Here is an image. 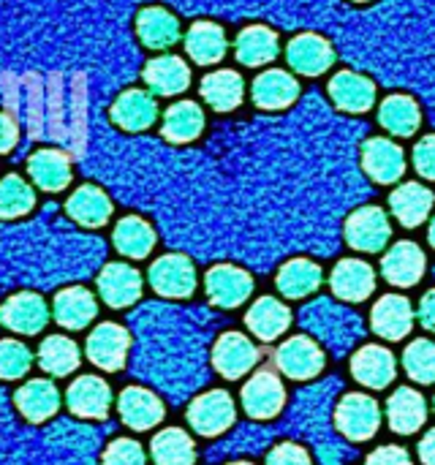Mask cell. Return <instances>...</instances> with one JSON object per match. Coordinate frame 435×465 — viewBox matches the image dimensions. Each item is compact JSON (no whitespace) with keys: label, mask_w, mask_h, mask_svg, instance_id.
<instances>
[{"label":"cell","mask_w":435,"mask_h":465,"mask_svg":"<svg viewBox=\"0 0 435 465\" xmlns=\"http://www.w3.org/2000/svg\"><path fill=\"white\" fill-rule=\"evenodd\" d=\"M14 403H16V411L27 422H46L60 409V392H57L54 381H49V379H33V381H27L25 387L16 390Z\"/></svg>","instance_id":"obj_23"},{"label":"cell","mask_w":435,"mask_h":465,"mask_svg":"<svg viewBox=\"0 0 435 465\" xmlns=\"http://www.w3.org/2000/svg\"><path fill=\"white\" fill-rule=\"evenodd\" d=\"M414 166L425 180H435V134L425 136L414 147Z\"/></svg>","instance_id":"obj_45"},{"label":"cell","mask_w":435,"mask_h":465,"mask_svg":"<svg viewBox=\"0 0 435 465\" xmlns=\"http://www.w3.org/2000/svg\"><path fill=\"white\" fill-rule=\"evenodd\" d=\"M403 365H406V373L420 381V384H433L435 381V343L433 341H414L406 354H403Z\"/></svg>","instance_id":"obj_42"},{"label":"cell","mask_w":435,"mask_h":465,"mask_svg":"<svg viewBox=\"0 0 435 465\" xmlns=\"http://www.w3.org/2000/svg\"><path fill=\"white\" fill-rule=\"evenodd\" d=\"M387 420H390V428L400 436H411L417 433L425 420H428V406H425V398L417 392V390H409V387H400L390 403H387Z\"/></svg>","instance_id":"obj_31"},{"label":"cell","mask_w":435,"mask_h":465,"mask_svg":"<svg viewBox=\"0 0 435 465\" xmlns=\"http://www.w3.org/2000/svg\"><path fill=\"white\" fill-rule=\"evenodd\" d=\"M150 286L161 294V297H191V292L196 289V270L193 262L183 253H166L161 256L153 267H150Z\"/></svg>","instance_id":"obj_4"},{"label":"cell","mask_w":435,"mask_h":465,"mask_svg":"<svg viewBox=\"0 0 435 465\" xmlns=\"http://www.w3.org/2000/svg\"><path fill=\"white\" fill-rule=\"evenodd\" d=\"M425 267H428V259H425L422 248L417 242H409V240L395 242V248H390V253L381 262L384 278L400 289L417 286L425 275Z\"/></svg>","instance_id":"obj_15"},{"label":"cell","mask_w":435,"mask_h":465,"mask_svg":"<svg viewBox=\"0 0 435 465\" xmlns=\"http://www.w3.org/2000/svg\"><path fill=\"white\" fill-rule=\"evenodd\" d=\"M153 463L155 465H193L196 460V447L191 436L180 428H166L155 436L150 447Z\"/></svg>","instance_id":"obj_40"},{"label":"cell","mask_w":435,"mask_h":465,"mask_svg":"<svg viewBox=\"0 0 435 465\" xmlns=\"http://www.w3.org/2000/svg\"><path fill=\"white\" fill-rule=\"evenodd\" d=\"M330 95L332 101L343 109V112H354L362 114L373 106L376 101V87L368 76L357 74V71H341L332 76L330 82Z\"/></svg>","instance_id":"obj_25"},{"label":"cell","mask_w":435,"mask_h":465,"mask_svg":"<svg viewBox=\"0 0 435 465\" xmlns=\"http://www.w3.org/2000/svg\"><path fill=\"white\" fill-rule=\"evenodd\" d=\"M202 90V98L215 109V112H232L242 104V95H245V82L237 71L232 68H221V71H213L202 79L199 84Z\"/></svg>","instance_id":"obj_32"},{"label":"cell","mask_w":435,"mask_h":465,"mask_svg":"<svg viewBox=\"0 0 435 465\" xmlns=\"http://www.w3.org/2000/svg\"><path fill=\"white\" fill-rule=\"evenodd\" d=\"M232 465H251V463H232Z\"/></svg>","instance_id":"obj_53"},{"label":"cell","mask_w":435,"mask_h":465,"mask_svg":"<svg viewBox=\"0 0 435 465\" xmlns=\"http://www.w3.org/2000/svg\"><path fill=\"white\" fill-rule=\"evenodd\" d=\"M286 406V390L272 371H259L242 387V409L253 420H272Z\"/></svg>","instance_id":"obj_8"},{"label":"cell","mask_w":435,"mask_h":465,"mask_svg":"<svg viewBox=\"0 0 435 465\" xmlns=\"http://www.w3.org/2000/svg\"><path fill=\"white\" fill-rule=\"evenodd\" d=\"M390 234H392V226L381 207H360L346 223L349 245L365 253L381 251L390 242Z\"/></svg>","instance_id":"obj_9"},{"label":"cell","mask_w":435,"mask_h":465,"mask_svg":"<svg viewBox=\"0 0 435 465\" xmlns=\"http://www.w3.org/2000/svg\"><path fill=\"white\" fill-rule=\"evenodd\" d=\"M379 120H381V125L390 134H395V136H411L420 128V123H422V112H420V106H417V101L411 95L398 93V95H390L381 104Z\"/></svg>","instance_id":"obj_38"},{"label":"cell","mask_w":435,"mask_h":465,"mask_svg":"<svg viewBox=\"0 0 435 465\" xmlns=\"http://www.w3.org/2000/svg\"><path fill=\"white\" fill-rule=\"evenodd\" d=\"M65 406L74 417L104 420L112 406V390L98 376H79L65 390Z\"/></svg>","instance_id":"obj_10"},{"label":"cell","mask_w":435,"mask_h":465,"mask_svg":"<svg viewBox=\"0 0 435 465\" xmlns=\"http://www.w3.org/2000/svg\"><path fill=\"white\" fill-rule=\"evenodd\" d=\"M338 430L351 441H368L379 433L381 411L373 398L368 395H346L335 411Z\"/></svg>","instance_id":"obj_3"},{"label":"cell","mask_w":435,"mask_h":465,"mask_svg":"<svg viewBox=\"0 0 435 465\" xmlns=\"http://www.w3.org/2000/svg\"><path fill=\"white\" fill-rule=\"evenodd\" d=\"M0 322L16 335H38L49 322L46 300L35 292H16L0 305Z\"/></svg>","instance_id":"obj_2"},{"label":"cell","mask_w":435,"mask_h":465,"mask_svg":"<svg viewBox=\"0 0 435 465\" xmlns=\"http://www.w3.org/2000/svg\"><path fill=\"white\" fill-rule=\"evenodd\" d=\"M433 202V191L420 183H406V185L395 188V193L390 196V207L406 229L420 226L430 215Z\"/></svg>","instance_id":"obj_35"},{"label":"cell","mask_w":435,"mask_h":465,"mask_svg":"<svg viewBox=\"0 0 435 465\" xmlns=\"http://www.w3.org/2000/svg\"><path fill=\"white\" fill-rule=\"evenodd\" d=\"M35 207V191L22 174L0 177V218L16 221L25 218Z\"/></svg>","instance_id":"obj_41"},{"label":"cell","mask_w":435,"mask_h":465,"mask_svg":"<svg viewBox=\"0 0 435 465\" xmlns=\"http://www.w3.org/2000/svg\"><path fill=\"white\" fill-rule=\"evenodd\" d=\"M362 166H365V172L376 183L390 185V183H395V180L403 177V172H406V155H403V150L392 139L376 136V139L365 142V147H362Z\"/></svg>","instance_id":"obj_18"},{"label":"cell","mask_w":435,"mask_h":465,"mask_svg":"<svg viewBox=\"0 0 435 465\" xmlns=\"http://www.w3.org/2000/svg\"><path fill=\"white\" fill-rule=\"evenodd\" d=\"M128 349H131V335L120 327V324H98L87 343H84V351H87V360L101 368V371H109V373H117L125 368V360H128Z\"/></svg>","instance_id":"obj_1"},{"label":"cell","mask_w":435,"mask_h":465,"mask_svg":"<svg viewBox=\"0 0 435 465\" xmlns=\"http://www.w3.org/2000/svg\"><path fill=\"white\" fill-rule=\"evenodd\" d=\"M256 362H259L256 346L240 332L221 335V341L213 349V365L223 379H242Z\"/></svg>","instance_id":"obj_16"},{"label":"cell","mask_w":435,"mask_h":465,"mask_svg":"<svg viewBox=\"0 0 435 465\" xmlns=\"http://www.w3.org/2000/svg\"><path fill=\"white\" fill-rule=\"evenodd\" d=\"M109 117L123 131H147L158 120L155 95L147 90H139V87H128L112 101Z\"/></svg>","instance_id":"obj_6"},{"label":"cell","mask_w":435,"mask_h":465,"mask_svg":"<svg viewBox=\"0 0 435 465\" xmlns=\"http://www.w3.org/2000/svg\"><path fill=\"white\" fill-rule=\"evenodd\" d=\"M65 213L71 221H76L79 226L87 229H98L112 218V199L98 188V185H79L68 202H65Z\"/></svg>","instance_id":"obj_24"},{"label":"cell","mask_w":435,"mask_h":465,"mask_svg":"<svg viewBox=\"0 0 435 465\" xmlns=\"http://www.w3.org/2000/svg\"><path fill=\"white\" fill-rule=\"evenodd\" d=\"M142 79L153 95L172 98V95H180L191 87V68L177 54H158L144 65Z\"/></svg>","instance_id":"obj_13"},{"label":"cell","mask_w":435,"mask_h":465,"mask_svg":"<svg viewBox=\"0 0 435 465\" xmlns=\"http://www.w3.org/2000/svg\"><path fill=\"white\" fill-rule=\"evenodd\" d=\"M136 35L150 49H169L180 41V19L163 5H147L136 14Z\"/></svg>","instance_id":"obj_20"},{"label":"cell","mask_w":435,"mask_h":465,"mask_svg":"<svg viewBox=\"0 0 435 465\" xmlns=\"http://www.w3.org/2000/svg\"><path fill=\"white\" fill-rule=\"evenodd\" d=\"M267 465H313L311 455L297 447V444H278L270 455H267Z\"/></svg>","instance_id":"obj_46"},{"label":"cell","mask_w":435,"mask_h":465,"mask_svg":"<svg viewBox=\"0 0 435 465\" xmlns=\"http://www.w3.org/2000/svg\"><path fill=\"white\" fill-rule=\"evenodd\" d=\"M52 313H54V322L65 330H84L95 313H98V305H95V297L82 289V286H71V289H63L57 292L54 302H52Z\"/></svg>","instance_id":"obj_26"},{"label":"cell","mask_w":435,"mask_h":465,"mask_svg":"<svg viewBox=\"0 0 435 465\" xmlns=\"http://www.w3.org/2000/svg\"><path fill=\"white\" fill-rule=\"evenodd\" d=\"M226 46H229L226 33L215 22H193L185 33V52L199 65L221 63L226 54Z\"/></svg>","instance_id":"obj_30"},{"label":"cell","mask_w":435,"mask_h":465,"mask_svg":"<svg viewBox=\"0 0 435 465\" xmlns=\"http://www.w3.org/2000/svg\"><path fill=\"white\" fill-rule=\"evenodd\" d=\"M373 332L387 338V341H403L411 332L414 324V311L411 302L400 294H387L373 305V316H371Z\"/></svg>","instance_id":"obj_22"},{"label":"cell","mask_w":435,"mask_h":465,"mask_svg":"<svg viewBox=\"0 0 435 465\" xmlns=\"http://www.w3.org/2000/svg\"><path fill=\"white\" fill-rule=\"evenodd\" d=\"M245 324L259 341L270 343L286 332V327L292 324V316H289V308L283 302H278L275 297H262L251 305Z\"/></svg>","instance_id":"obj_34"},{"label":"cell","mask_w":435,"mask_h":465,"mask_svg":"<svg viewBox=\"0 0 435 465\" xmlns=\"http://www.w3.org/2000/svg\"><path fill=\"white\" fill-rule=\"evenodd\" d=\"M368 465H411V458L403 447H381L368 458Z\"/></svg>","instance_id":"obj_48"},{"label":"cell","mask_w":435,"mask_h":465,"mask_svg":"<svg viewBox=\"0 0 435 465\" xmlns=\"http://www.w3.org/2000/svg\"><path fill=\"white\" fill-rule=\"evenodd\" d=\"M420 322L425 330L435 332V292H428L420 302Z\"/></svg>","instance_id":"obj_49"},{"label":"cell","mask_w":435,"mask_h":465,"mask_svg":"<svg viewBox=\"0 0 435 465\" xmlns=\"http://www.w3.org/2000/svg\"><path fill=\"white\" fill-rule=\"evenodd\" d=\"M354 3H368V0H354Z\"/></svg>","instance_id":"obj_52"},{"label":"cell","mask_w":435,"mask_h":465,"mask_svg":"<svg viewBox=\"0 0 435 465\" xmlns=\"http://www.w3.org/2000/svg\"><path fill=\"white\" fill-rule=\"evenodd\" d=\"M19 144V125L11 114L0 112V155H8Z\"/></svg>","instance_id":"obj_47"},{"label":"cell","mask_w":435,"mask_h":465,"mask_svg":"<svg viewBox=\"0 0 435 465\" xmlns=\"http://www.w3.org/2000/svg\"><path fill=\"white\" fill-rule=\"evenodd\" d=\"M204 289H207V297L213 305L218 308H237L242 305L251 292H253V278L240 270V267H232V264H221V267H213L204 278Z\"/></svg>","instance_id":"obj_12"},{"label":"cell","mask_w":435,"mask_h":465,"mask_svg":"<svg viewBox=\"0 0 435 465\" xmlns=\"http://www.w3.org/2000/svg\"><path fill=\"white\" fill-rule=\"evenodd\" d=\"M351 373L360 384L371 390H384L395 381L398 365L390 349L384 346H365L351 357Z\"/></svg>","instance_id":"obj_21"},{"label":"cell","mask_w":435,"mask_h":465,"mask_svg":"<svg viewBox=\"0 0 435 465\" xmlns=\"http://www.w3.org/2000/svg\"><path fill=\"white\" fill-rule=\"evenodd\" d=\"M117 409L123 422L133 430H150L163 420V403L142 387H128L120 395Z\"/></svg>","instance_id":"obj_29"},{"label":"cell","mask_w":435,"mask_h":465,"mask_svg":"<svg viewBox=\"0 0 435 465\" xmlns=\"http://www.w3.org/2000/svg\"><path fill=\"white\" fill-rule=\"evenodd\" d=\"M420 458L425 465H435V430H430L420 444Z\"/></svg>","instance_id":"obj_50"},{"label":"cell","mask_w":435,"mask_h":465,"mask_svg":"<svg viewBox=\"0 0 435 465\" xmlns=\"http://www.w3.org/2000/svg\"><path fill=\"white\" fill-rule=\"evenodd\" d=\"M330 286H332V292L341 300H346V302H362L376 289V272L362 259H343L332 270Z\"/></svg>","instance_id":"obj_19"},{"label":"cell","mask_w":435,"mask_h":465,"mask_svg":"<svg viewBox=\"0 0 435 465\" xmlns=\"http://www.w3.org/2000/svg\"><path fill=\"white\" fill-rule=\"evenodd\" d=\"M98 294L109 308H128L142 297V275L128 264H106L98 275Z\"/></svg>","instance_id":"obj_17"},{"label":"cell","mask_w":435,"mask_h":465,"mask_svg":"<svg viewBox=\"0 0 435 465\" xmlns=\"http://www.w3.org/2000/svg\"><path fill=\"white\" fill-rule=\"evenodd\" d=\"M234 52H237V60L256 68V65H264V63H272L281 52V41L275 35V30L264 27V25H251L245 27L237 41H234Z\"/></svg>","instance_id":"obj_33"},{"label":"cell","mask_w":435,"mask_h":465,"mask_svg":"<svg viewBox=\"0 0 435 465\" xmlns=\"http://www.w3.org/2000/svg\"><path fill=\"white\" fill-rule=\"evenodd\" d=\"M428 237H430V245L435 248V218H433V223H430V234H428Z\"/></svg>","instance_id":"obj_51"},{"label":"cell","mask_w":435,"mask_h":465,"mask_svg":"<svg viewBox=\"0 0 435 465\" xmlns=\"http://www.w3.org/2000/svg\"><path fill=\"white\" fill-rule=\"evenodd\" d=\"M33 365V354L25 343L19 341H0V379L3 381H16L22 379Z\"/></svg>","instance_id":"obj_43"},{"label":"cell","mask_w":435,"mask_h":465,"mask_svg":"<svg viewBox=\"0 0 435 465\" xmlns=\"http://www.w3.org/2000/svg\"><path fill=\"white\" fill-rule=\"evenodd\" d=\"M286 60L297 74L305 76H319L335 63V52L327 38L316 33H300L289 41L286 46Z\"/></svg>","instance_id":"obj_14"},{"label":"cell","mask_w":435,"mask_h":465,"mask_svg":"<svg viewBox=\"0 0 435 465\" xmlns=\"http://www.w3.org/2000/svg\"><path fill=\"white\" fill-rule=\"evenodd\" d=\"M112 240H114V248L128 259H144L155 248L153 226L144 218H136V215H128V218L117 221Z\"/></svg>","instance_id":"obj_36"},{"label":"cell","mask_w":435,"mask_h":465,"mask_svg":"<svg viewBox=\"0 0 435 465\" xmlns=\"http://www.w3.org/2000/svg\"><path fill=\"white\" fill-rule=\"evenodd\" d=\"M300 95V82L281 68H270L253 82V104L259 109H283L292 106Z\"/></svg>","instance_id":"obj_27"},{"label":"cell","mask_w":435,"mask_h":465,"mask_svg":"<svg viewBox=\"0 0 435 465\" xmlns=\"http://www.w3.org/2000/svg\"><path fill=\"white\" fill-rule=\"evenodd\" d=\"M188 422L199 436H207V439L229 430L234 422V403L229 398V392L213 390V392H204L202 398H196L188 406Z\"/></svg>","instance_id":"obj_5"},{"label":"cell","mask_w":435,"mask_h":465,"mask_svg":"<svg viewBox=\"0 0 435 465\" xmlns=\"http://www.w3.org/2000/svg\"><path fill=\"white\" fill-rule=\"evenodd\" d=\"M101 465H147L142 447L131 439H117L104 450Z\"/></svg>","instance_id":"obj_44"},{"label":"cell","mask_w":435,"mask_h":465,"mask_svg":"<svg viewBox=\"0 0 435 465\" xmlns=\"http://www.w3.org/2000/svg\"><path fill=\"white\" fill-rule=\"evenodd\" d=\"M275 365L294 381H308L321 373L324 368V351L319 349L316 341L308 335L289 338L278 351H275Z\"/></svg>","instance_id":"obj_7"},{"label":"cell","mask_w":435,"mask_h":465,"mask_svg":"<svg viewBox=\"0 0 435 465\" xmlns=\"http://www.w3.org/2000/svg\"><path fill=\"white\" fill-rule=\"evenodd\" d=\"M71 158L57 147H41L27 158V177L46 193H60L71 183Z\"/></svg>","instance_id":"obj_11"},{"label":"cell","mask_w":435,"mask_h":465,"mask_svg":"<svg viewBox=\"0 0 435 465\" xmlns=\"http://www.w3.org/2000/svg\"><path fill=\"white\" fill-rule=\"evenodd\" d=\"M202 128H204V112L196 101H177L161 117V134L174 144H188L199 139Z\"/></svg>","instance_id":"obj_28"},{"label":"cell","mask_w":435,"mask_h":465,"mask_svg":"<svg viewBox=\"0 0 435 465\" xmlns=\"http://www.w3.org/2000/svg\"><path fill=\"white\" fill-rule=\"evenodd\" d=\"M79 360H82L79 346L65 335H49L38 346V365L54 379H63V376L74 373L79 368Z\"/></svg>","instance_id":"obj_37"},{"label":"cell","mask_w":435,"mask_h":465,"mask_svg":"<svg viewBox=\"0 0 435 465\" xmlns=\"http://www.w3.org/2000/svg\"><path fill=\"white\" fill-rule=\"evenodd\" d=\"M321 286V267L311 259H294L278 272V289L283 297L300 300Z\"/></svg>","instance_id":"obj_39"}]
</instances>
